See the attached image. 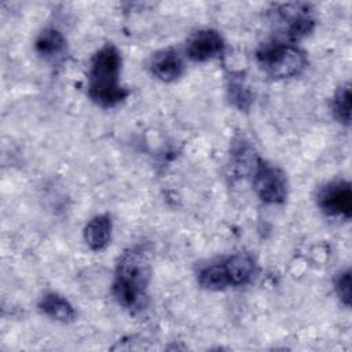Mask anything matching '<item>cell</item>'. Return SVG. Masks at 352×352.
I'll return each instance as SVG.
<instances>
[{"label":"cell","instance_id":"1","mask_svg":"<svg viewBox=\"0 0 352 352\" xmlns=\"http://www.w3.org/2000/svg\"><path fill=\"white\" fill-rule=\"evenodd\" d=\"M150 276V254L144 246L129 248L121 254L116 268L113 294L124 309L136 314L147 307Z\"/></svg>","mask_w":352,"mask_h":352},{"label":"cell","instance_id":"2","mask_svg":"<svg viewBox=\"0 0 352 352\" xmlns=\"http://www.w3.org/2000/svg\"><path fill=\"white\" fill-rule=\"evenodd\" d=\"M121 55L113 44H106L95 52L88 70V96L100 107H114L128 96V89L120 84Z\"/></svg>","mask_w":352,"mask_h":352},{"label":"cell","instance_id":"3","mask_svg":"<svg viewBox=\"0 0 352 352\" xmlns=\"http://www.w3.org/2000/svg\"><path fill=\"white\" fill-rule=\"evenodd\" d=\"M256 58L263 72L276 80L300 74L307 63L305 54L300 48L283 43L264 45L257 51Z\"/></svg>","mask_w":352,"mask_h":352},{"label":"cell","instance_id":"4","mask_svg":"<svg viewBox=\"0 0 352 352\" xmlns=\"http://www.w3.org/2000/svg\"><path fill=\"white\" fill-rule=\"evenodd\" d=\"M253 187L258 198L265 204H282L287 197L285 173L261 160H258L253 170Z\"/></svg>","mask_w":352,"mask_h":352},{"label":"cell","instance_id":"5","mask_svg":"<svg viewBox=\"0 0 352 352\" xmlns=\"http://www.w3.org/2000/svg\"><path fill=\"white\" fill-rule=\"evenodd\" d=\"M279 22L283 25L285 34L292 40H300L308 36L315 28V18L309 4L289 3L276 8Z\"/></svg>","mask_w":352,"mask_h":352},{"label":"cell","instance_id":"6","mask_svg":"<svg viewBox=\"0 0 352 352\" xmlns=\"http://www.w3.org/2000/svg\"><path fill=\"white\" fill-rule=\"evenodd\" d=\"M318 205L329 216L349 219L352 212V190L349 182L336 180L323 186L318 194Z\"/></svg>","mask_w":352,"mask_h":352},{"label":"cell","instance_id":"7","mask_svg":"<svg viewBox=\"0 0 352 352\" xmlns=\"http://www.w3.org/2000/svg\"><path fill=\"white\" fill-rule=\"evenodd\" d=\"M224 50L221 34L213 29H204L194 33L186 47V52L194 62H206L219 56Z\"/></svg>","mask_w":352,"mask_h":352},{"label":"cell","instance_id":"8","mask_svg":"<svg viewBox=\"0 0 352 352\" xmlns=\"http://www.w3.org/2000/svg\"><path fill=\"white\" fill-rule=\"evenodd\" d=\"M34 50L41 59L56 65L65 59L67 52V43L59 30L48 28L44 29L36 38Z\"/></svg>","mask_w":352,"mask_h":352},{"label":"cell","instance_id":"9","mask_svg":"<svg viewBox=\"0 0 352 352\" xmlns=\"http://www.w3.org/2000/svg\"><path fill=\"white\" fill-rule=\"evenodd\" d=\"M150 70L158 80L164 82H172L183 74L184 63L176 51L164 50L153 56L150 62Z\"/></svg>","mask_w":352,"mask_h":352},{"label":"cell","instance_id":"10","mask_svg":"<svg viewBox=\"0 0 352 352\" xmlns=\"http://www.w3.org/2000/svg\"><path fill=\"white\" fill-rule=\"evenodd\" d=\"M111 219L107 214L92 217L84 228V241L94 252L103 250L111 238Z\"/></svg>","mask_w":352,"mask_h":352},{"label":"cell","instance_id":"11","mask_svg":"<svg viewBox=\"0 0 352 352\" xmlns=\"http://www.w3.org/2000/svg\"><path fill=\"white\" fill-rule=\"evenodd\" d=\"M230 285L241 286L249 283L256 274V263L249 253H236L224 263Z\"/></svg>","mask_w":352,"mask_h":352},{"label":"cell","instance_id":"12","mask_svg":"<svg viewBox=\"0 0 352 352\" xmlns=\"http://www.w3.org/2000/svg\"><path fill=\"white\" fill-rule=\"evenodd\" d=\"M38 307L44 315H47L48 318H51L56 322L67 323V322H72L76 316L73 305L65 297H62L60 294H56V293L45 294L40 300Z\"/></svg>","mask_w":352,"mask_h":352},{"label":"cell","instance_id":"13","mask_svg":"<svg viewBox=\"0 0 352 352\" xmlns=\"http://www.w3.org/2000/svg\"><path fill=\"white\" fill-rule=\"evenodd\" d=\"M198 282L208 290H223L230 285L224 264H213L202 268L198 275Z\"/></svg>","mask_w":352,"mask_h":352},{"label":"cell","instance_id":"14","mask_svg":"<svg viewBox=\"0 0 352 352\" xmlns=\"http://www.w3.org/2000/svg\"><path fill=\"white\" fill-rule=\"evenodd\" d=\"M331 109L334 117L344 125H349L351 122V85H341L331 100Z\"/></svg>","mask_w":352,"mask_h":352},{"label":"cell","instance_id":"15","mask_svg":"<svg viewBox=\"0 0 352 352\" xmlns=\"http://www.w3.org/2000/svg\"><path fill=\"white\" fill-rule=\"evenodd\" d=\"M228 98L239 110H248L252 104V91L241 77H231L228 81Z\"/></svg>","mask_w":352,"mask_h":352},{"label":"cell","instance_id":"16","mask_svg":"<svg viewBox=\"0 0 352 352\" xmlns=\"http://www.w3.org/2000/svg\"><path fill=\"white\" fill-rule=\"evenodd\" d=\"M334 290L340 297V300L342 301V304L349 307L351 305V271L349 270L342 271L337 275V278L334 279Z\"/></svg>","mask_w":352,"mask_h":352}]
</instances>
